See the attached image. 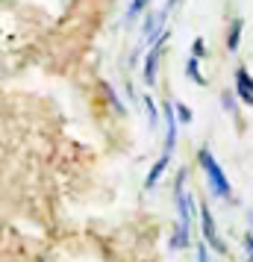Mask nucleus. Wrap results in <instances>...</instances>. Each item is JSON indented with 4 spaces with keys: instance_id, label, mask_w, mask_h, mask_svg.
<instances>
[{
    "instance_id": "nucleus-9",
    "label": "nucleus",
    "mask_w": 253,
    "mask_h": 262,
    "mask_svg": "<svg viewBox=\"0 0 253 262\" xmlns=\"http://www.w3.org/2000/svg\"><path fill=\"white\" fill-rule=\"evenodd\" d=\"M142 103H145V112H147V127H150V130H156V127H159V109H156V100H153L150 95H145V97H142Z\"/></svg>"
},
{
    "instance_id": "nucleus-15",
    "label": "nucleus",
    "mask_w": 253,
    "mask_h": 262,
    "mask_svg": "<svg viewBox=\"0 0 253 262\" xmlns=\"http://www.w3.org/2000/svg\"><path fill=\"white\" fill-rule=\"evenodd\" d=\"M192 56H197V59H203V56H206V45H203V38H200V36L192 41Z\"/></svg>"
},
{
    "instance_id": "nucleus-8",
    "label": "nucleus",
    "mask_w": 253,
    "mask_h": 262,
    "mask_svg": "<svg viewBox=\"0 0 253 262\" xmlns=\"http://www.w3.org/2000/svg\"><path fill=\"white\" fill-rule=\"evenodd\" d=\"M186 77L197 85H206V77L200 74V59H197V56H189V59H186Z\"/></svg>"
},
{
    "instance_id": "nucleus-4",
    "label": "nucleus",
    "mask_w": 253,
    "mask_h": 262,
    "mask_svg": "<svg viewBox=\"0 0 253 262\" xmlns=\"http://www.w3.org/2000/svg\"><path fill=\"white\" fill-rule=\"evenodd\" d=\"M177 127H180L177 109H174V103H165V154H174V147H177Z\"/></svg>"
},
{
    "instance_id": "nucleus-2",
    "label": "nucleus",
    "mask_w": 253,
    "mask_h": 262,
    "mask_svg": "<svg viewBox=\"0 0 253 262\" xmlns=\"http://www.w3.org/2000/svg\"><path fill=\"white\" fill-rule=\"evenodd\" d=\"M197 215H200V233H203L206 245H209L212 250H218V253H227V245L221 242V233H218V224H215V215H212V209H209L206 203H200Z\"/></svg>"
},
{
    "instance_id": "nucleus-17",
    "label": "nucleus",
    "mask_w": 253,
    "mask_h": 262,
    "mask_svg": "<svg viewBox=\"0 0 253 262\" xmlns=\"http://www.w3.org/2000/svg\"><path fill=\"white\" fill-rule=\"evenodd\" d=\"M139 62H142V50L135 48L133 53H130V65H133V68H135V65H139Z\"/></svg>"
},
{
    "instance_id": "nucleus-13",
    "label": "nucleus",
    "mask_w": 253,
    "mask_h": 262,
    "mask_svg": "<svg viewBox=\"0 0 253 262\" xmlns=\"http://www.w3.org/2000/svg\"><path fill=\"white\" fill-rule=\"evenodd\" d=\"M106 95H109V103H112V109H115V112H118V115H127V106H124V103H121L118 92H115V89H109V85H106Z\"/></svg>"
},
{
    "instance_id": "nucleus-14",
    "label": "nucleus",
    "mask_w": 253,
    "mask_h": 262,
    "mask_svg": "<svg viewBox=\"0 0 253 262\" xmlns=\"http://www.w3.org/2000/svg\"><path fill=\"white\" fill-rule=\"evenodd\" d=\"M194 248H197V262H212V253H209V245H206V238H200Z\"/></svg>"
},
{
    "instance_id": "nucleus-5",
    "label": "nucleus",
    "mask_w": 253,
    "mask_h": 262,
    "mask_svg": "<svg viewBox=\"0 0 253 262\" xmlns=\"http://www.w3.org/2000/svg\"><path fill=\"white\" fill-rule=\"evenodd\" d=\"M168 162H171V154H162L156 162L150 165V171H147V180H145V189H147V191H153V189H156V183L165 177V168H168Z\"/></svg>"
},
{
    "instance_id": "nucleus-7",
    "label": "nucleus",
    "mask_w": 253,
    "mask_h": 262,
    "mask_svg": "<svg viewBox=\"0 0 253 262\" xmlns=\"http://www.w3.org/2000/svg\"><path fill=\"white\" fill-rule=\"evenodd\" d=\"M241 30H244V21H241V18H233V24H229V30H227V50H229V53H236V50H239Z\"/></svg>"
},
{
    "instance_id": "nucleus-1",
    "label": "nucleus",
    "mask_w": 253,
    "mask_h": 262,
    "mask_svg": "<svg viewBox=\"0 0 253 262\" xmlns=\"http://www.w3.org/2000/svg\"><path fill=\"white\" fill-rule=\"evenodd\" d=\"M197 162H200V168H203V174H206V183H209V191L215 194L218 201H229V180L227 174H224V168L218 165V159L215 154L209 150V147H200L197 150Z\"/></svg>"
},
{
    "instance_id": "nucleus-18",
    "label": "nucleus",
    "mask_w": 253,
    "mask_h": 262,
    "mask_svg": "<svg viewBox=\"0 0 253 262\" xmlns=\"http://www.w3.org/2000/svg\"><path fill=\"white\" fill-rule=\"evenodd\" d=\"M177 3H180V0H165V6H162V9H165V12H171V9H174Z\"/></svg>"
},
{
    "instance_id": "nucleus-12",
    "label": "nucleus",
    "mask_w": 253,
    "mask_h": 262,
    "mask_svg": "<svg viewBox=\"0 0 253 262\" xmlns=\"http://www.w3.org/2000/svg\"><path fill=\"white\" fill-rule=\"evenodd\" d=\"M174 109H177V118H180V124H192V121H194V112H192V106H189V103L177 100V103H174Z\"/></svg>"
},
{
    "instance_id": "nucleus-6",
    "label": "nucleus",
    "mask_w": 253,
    "mask_h": 262,
    "mask_svg": "<svg viewBox=\"0 0 253 262\" xmlns=\"http://www.w3.org/2000/svg\"><path fill=\"white\" fill-rule=\"evenodd\" d=\"M192 245V227H186L177 221V227H174V236H171V248L180 250V248H189Z\"/></svg>"
},
{
    "instance_id": "nucleus-3",
    "label": "nucleus",
    "mask_w": 253,
    "mask_h": 262,
    "mask_svg": "<svg viewBox=\"0 0 253 262\" xmlns=\"http://www.w3.org/2000/svg\"><path fill=\"white\" fill-rule=\"evenodd\" d=\"M171 38V30L165 27L162 33H159L156 38H153V45H150V50H147L145 56V83L147 85H156V68H159V53H162V45Z\"/></svg>"
},
{
    "instance_id": "nucleus-11",
    "label": "nucleus",
    "mask_w": 253,
    "mask_h": 262,
    "mask_svg": "<svg viewBox=\"0 0 253 262\" xmlns=\"http://www.w3.org/2000/svg\"><path fill=\"white\" fill-rule=\"evenodd\" d=\"M221 106L227 109L229 115H236V112H239V95H236V89H233V92H229V89L221 92Z\"/></svg>"
},
{
    "instance_id": "nucleus-19",
    "label": "nucleus",
    "mask_w": 253,
    "mask_h": 262,
    "mask_svg": "<svg viewBox=\"0 0 253 262\" xmlns=\"http://www.w3.org/2000/svg\"><path fill=\"white\" fill-rule=\"evenodd\" d=\"M127 95H130V100H133V103L139 100V97H135V92H133V83H127Z\"/></svg>"
},
{
    "instance_id": "nucleus-10",
    "label": "nucleus",
    "mask_w": 253,
    "mask_h": 262,
    "mask_svg": "<svg viewBox=\"0 0 253 262\" xmlns=\"http://www.w3.org/2000/svg\"><path fill=\"white\" fill-rule=\"evenodd\" d=\"M147 3L150 0H130V6H127V24H133L135 18H142L147 12Z\"/></svg>"
},
{
    "instance_id": "nucleus-16",
    "label": "nucleus",
    "mask_w": 253,
    "mask_h": 262,
    "mask_svg": "<svg viewBox=\"0 0 253 262\" xmlns=\"http://www.w3.org/2000/svg\"><path fill=\"white\" fill-rule=\"evenodd\" d=\"M241 242H244V250H247V256H253V230H250V233H247L244 238H241Z\"/></svg>"
},
{
    "instance_id": "nucleus-20",
    "label": "nucleus",
    "mask_w": 253,
    "mask_h": 262,
    "mask_svg": "<svg viewBox=\"0 0 253 262\" xmlns=\"http://www.w3.org/2000/svg\"><path fill=\"white\" fill-rule=\"evenodd\" d=\"M247 224H250V230H253V209H247Z\"/></svg>"
}]
</instances>
